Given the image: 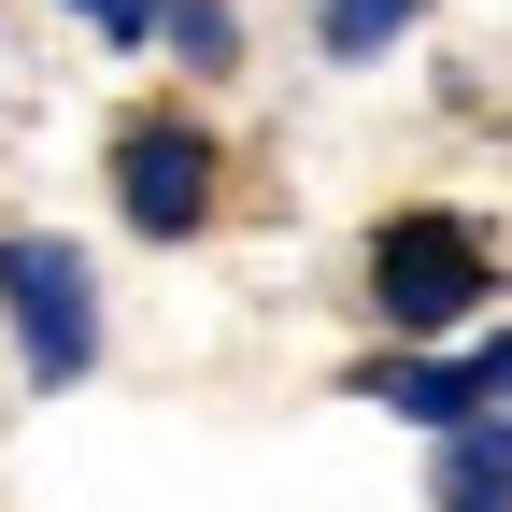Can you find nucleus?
<instances>
[{"label": "nucleus", "mask_w": 512, "mask_h": 512, "mask_svg": "<svg viewBox=\"0 0 512 512\" xmlns=\"http://www.w3.org/2000/svg\"><path fill=\"white\" fill-rule=\"evenodd\" d=\"M0 313H15V356H29L43 399L100 370V285L57 228H0Z\"/></svg>", "instance_id": "nucleus-2"}, {"label": "nucleus", "mask_w": 512, "mask_h": 512, "mask_svg": "<svg viewBox=\"0 0 512 512\" xmlns=\"http://www.w3.org/2000/svg\"><path fill=\"white\" fill-rule=\"evenodd\" d=\"M157 29H171V57H200V72L242 57V15H228V0H157Z\"/></svg>", "instance_id": "nucleus-6"}, {"label": "nucleus", "mask_w": 512, "mask_h": 512, "mask_svg": "<svg viewBox=\"0 0 512 512\" xmlns=\"http://www.w3.org/2000/svg\"><path fill=\"white\" fill-rule=\"evenodd\" d=\"M413 15H427V0H328V57L356 72V57H384V43H399Z\"/></svg>", "instance_id": "nucleus-7"}, {"label": "nucleus", "mask_w": 512, "mask_h": 512, "mask_svg": "<svg viewBox=\"0 0 512 512\" xmlns=\"http://www.w3.org/2000/svg\"><path fill=\"white\" fill-rule=\"evenodd\" d=\"M470 370H484V413H512V342H484Z\"/></svg>", "instance_id": "nucleus-8"}, {"label": "nucleus", "mask_w": 512, "mask_h": 512, "mask_svg": "<svg viewBox=\"0 0 512 512\" xmlns=\"http://www.w3.org/2000/svg\"><path fill=\"white\" fill-rule=\"evenodd\" d=\"M484 299H498V242L470 214H399V228L370 242V313L413 356H441V328H470Z\"/></svg>", "instance_id": "nucleus-1"}, {"label": "nucleus", "mask_w": 512, "mask_h": 512, "mask_svg": "<svg viewBox=\"0 0 512 512\" xmlns=\"http://www.w3.org/2000/svg\"><path fill=\"white\" fill-rule=\"evenodd\" d=\"M356 399H384L427 441H456V427H484V370L470 356H384V370H356Z\"/></svg>", "instance_id": "nucleus-4"}, {"label": "nucleus", "mask_w": 512, "mask_h": 512, "mask_svg": "<svg viewBox=\"0 0 512 512\" xmlns=\"http://www.w3.org/2000/svg\"><path fill=\"white\" fill-rule=\"evenodd\" d=\"M441 512H512V413L441 441Z\"/></svg>", "instance_id": "nucleus-5"}, {"label": "nucleus", "mask_w": 512, "mask_h": 512, "mask_svg": "<svg viewBox=\"0 0 512 512\" xmlns=\"http://www.w3.org/2000/svg\"><path fill=\"white\" fill-rule=\"evenodd\" d=\"M114 214L143 228V242H200V214H214L200 114H128V128H114Z\"/></svg>", "instance_id": "nucleus-3"}]
</instances>
